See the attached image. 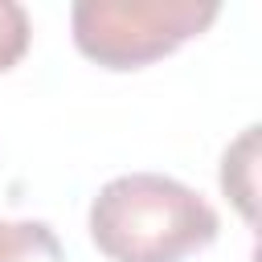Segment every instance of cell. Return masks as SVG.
Wrapping results in <instances>:
<instances>
[{
  "label": "cell",
  "mask_w": 262,
  "mask_h": 262,
  "mask_svg": "<svg viewBox=\"0 0 262 262\" xmlns=\"http://www.w3.org/2000/svg\"><path fill=\"white\" fill-rule=\"evenodd\" d=\"M29 37H33L29 12H25L16 0H0V74L12 70V66L25 57Z\"/></svg>",
  "instance_id": "cell-5"
},
{
  "label": "cell",
  "mask_w": 262,
  "mask_h": 262,
  "mask_svg": "<svg viewBox=\"0 0 262 262\" xmlns=\"http://www.w3.org/2000/svg\"><path fill=\"white\" fill-rule=\"evenodd\" d=\"M254 172H258V127H246L221 156V188L246 221H254Z\"/></svg>",
  "instance_id": "cell-3"
},
{
  "label": "cell",
  "mask_w": 262,
  "mask_h": 262,
  "mask_svg": "<svg viewBox=\"0 0 262 262\" xmlns=\"http://www.w3.org/2000/svg\"><path fill=\"white\" fill-rule=\"evenodd\" d=\"M221 16L213 0H78L70 8L74 45L106 70H139L184 41L201 37Z\"/></svg>",
  "instance_id": "cell-2"
},
{
  "label": "cell",
  "mask_w": 262,
  "mask_h": 262,
  "mask_svg": "<svg viewBox=\"0 0 262 262\" xmlns=\"http://www.w3.org/2000/svg\"><path fill=\"white\" fill-rule=\"evenodd\" d=\"M90 242L111 262H184L217 242V209L176 176L127 172L90 201Z\"/></svg>",
  "instance_id": "cell-1"
},
{
  "label": "cell",
  "mask_w": 262,
  "mask_h": 262,
  "mask_svg": "<svg viewBox=\"0 0 262 262\" xmlns=\"http://www.w3.org/2000/svg\"><path fill=\"white\" fill-rule=\"evenodd\" d=\"M0 262H66V250L45 221L0 217Z\"/></svg>",
  "instance_id": "cell-4"
}]
</instances>
